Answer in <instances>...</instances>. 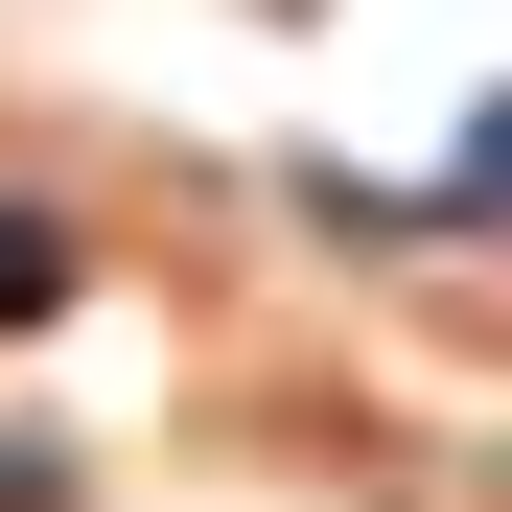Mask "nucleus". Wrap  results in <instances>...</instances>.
Returning a JSON list of instances; mask_svg holds the SVG:
<instances>
[{
    "instance_id": "nucleus-2",
    "label": "nucleus",
    "mask_w": 512,
    "mask_h": 512,
    "mask_svg": "<svg viewBox=\"0 0 512 512\" xmlns=\"http://www.w3.org/2000/svg\"><path fill=\"white\" fill-rule=\"evenodd\" d=\"M466 187H489V210H512V117H489V163H466Z\"/></svg>"
},
{
    "instance_id": "nucleus-1",
    "label": "nucleus",
    "mask_w": 512,
    "mask_h": 512,
    "mask_svg": "<svg viewBox=\"0 0 512 512\" xmlns=\"http://www.w3.org/2000/svg\"><path fill=\"white\" fill-rule=\"evenodd\" d=\"M47 303H70V233H47V210H0V326H47Z\"/></svg>"
}]
</instances>
